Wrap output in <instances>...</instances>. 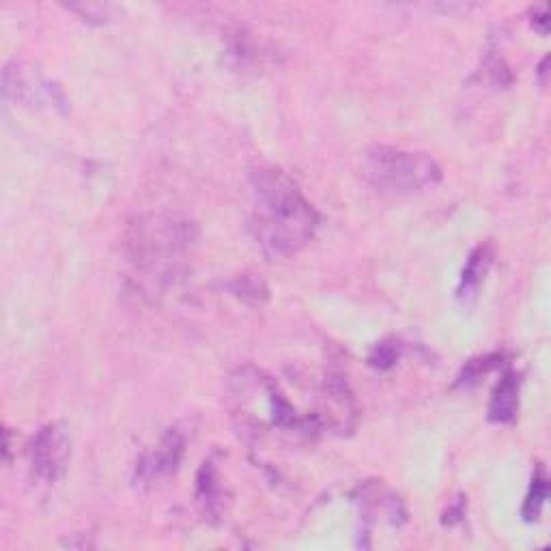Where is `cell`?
<instances>
[{
    "label": "cell",
    "mask_w": 551,
    "mask_h": 551,
    "mask_svg": "<svg viewBox=\"0 0 551 551\" xmlns=\"http://www.w3.org/2000/svg\"><path fill=\"white\" fill-rule=\"evenodd\" d=\"M250 231L267 259L298 254L319 226L317 209L287 173L261 168L250 175Z\"/></svg>",
    "instance_id": "1"
},
{
    "label": "cell",
    "mask_w": 551,
    "mask_h": 551,
    "mask_svg": "<svg viewBox=\"0 0 551 551\" xmlns=\"http://www.w3.org/2000/svg\"><path fill=\"white\" fill-rule=\"evenodd\" d=\"M196 242V226L188 220L138 218L127 233V252L138 270L153 278L171 276Z\"/></svg>",
    "instance_id": "2"
},
{
    "label": "cell",
    "mask_w": 551,
    "mask_h": 551,
    "mask_svg": "<svg viewBox=\"0 0 551 551\" xmlns=\"http://www.w3.org/2000/svg\"><path fill=\"white\" fill-rule=\"evenodd\" d=\"M366 177L381 194L409 196L435 188L442 168L429 153L375 147L366 155Z\"/></svg>",
    "instance_id": "3"
},
{
    "label": "cell",
    "mask_w": 551,
    "mask_h": 551,
    "mask_svg": "<svg viewBox=\"0 0 551 551\" xmlns=\"http://www.w3.org/2000/svg\"><path fill=\"white\" fill-rule=\"evenodd\" d=\"M72 459V435L63 422H50L41 427L31 444L33 474L44 483H56L67 472Z\"/></svg>",
    "instance_id": "4"
},
{
    "label": "cell",
    "mask_w": 551,
    "mask_h": 551,
    "mask_svg": "<svg viewBox=\"0 0 551 551\" xmlns=\"http://www.w3.org/2000/svg\"><path fill=\"white\" fill-rule=\"evenodd\" d=\"M5 97H16L20 102L26 104H41V102H52L56 106L65 104V97L59 87H54L50 80L41 76L37 69L26 67L24 63H11L5 67Z\"/></svg>",
    "instance_id": "5"
},
{
    "label": "cell",
    "mask_w": 551,
    "mask_h": 551,
    "mask_svg": "<svg viewBox=\"0 0 551 551\" xmlns=\"http://www.w3.org/2000/svg\"><path fill=\"white\" fill-rule=\"evenodd\" d=\"M183 446H186L183 435L177 429L168 431L162 437L158 448L151 450L149 455H145L143 461L138 463L136 474H134L136 485H153L155 480L177 472L181 457H183Z\"/></svg>",
    "instance_id": "6"
},
{
    "label": "cell",
    "mask_w": 551,
    "mask_h": 551,
    "mask_svg": "<svg viewBox=\"0 0 551 551\" xmlns=\"http://www.w3.org/2000/svg\"><path fill=\"white\" fill-rule=\"evenodd\" d=\"M519 409V377L513 371H506L498 381L489 403V420L496 425H508L517 418Z\"/></svg>",
    "instance_id": "7"
},
{
    "label": "cell",
    "mask_w": 551,
    "mask_h": 551,
    "mask_svg": "<svg viewBox=\"0 0 551 551\" xmlns=\"http://www.w3.org/2000/svg\"><path fill=\"white\" fill-rule=\"evenodd\" d=\"M489 263H491L489 246H478L470 254V259H468V263H465L461 280H459V289H457L459 302L470 304L476 298L478 289H480V285H483L485 274L489 270Z\"/></svg>",
    "instance_id": "8"
},
{
    "label": "cell",
    "mask_w": 551,
    "mask_h": 551,
    "mask_svg": "<svg viewBox=\"0 0 551 551\" xmlns=\"http://www.w3.org/2000/svg\"><path fill=\"white\" fill-rule=\"evenodd\" d=\"M220 485H218V468L216 463L207 459L203 468L196 478V500L203 506V511L209 517H218V506H220Z\"/></svg>",
    "instance_id": "9"
},
{
    "label": "cell",
    "mask_w": 551,
    "mask_h": 551,
    "mask_svg": "<svg viewBox=\"0 0 551 551\" xmlns=\"http://www.w3.org/2000/svg\"><path fill=\"white\" fill-rule=\"evenodd\" d=\"M547 498H549V478H547V472H545V465L536 463L524 506H521V517H524V521L539 519Z\"/></svg>",
    "instance_id": "10"
},
{
    "label": "cell",
    "mask_w": 551,
    "mask_h": 551,
    "mask_svg": "<svg viewBox=\"0 0 551 551\" xmlns=\"http://www.w3.org/2000/svg\"><path fill=\"white\" fill-rule=\"evenodd\" d=\"M500 364H502V356H500V353H491V356H483V358L470 360L468 364L463 366V371H461V375H459V379H457V384H459V386H465V388H470V386L476 384V381H478L480 377L487 375V373H491L493 369H498Z\"/></svg>",
    "instance_id": "11"
},
{
    "label": "cell",
    "mask_w": 551,
    "mask_h": 551,
    "mask_svg": "<svg viewBox=\"0 0 551 551\" xmlns=\"http://www.w3.org/2000/svg\"><path fill=\"white\" fill-rule=\"evenodd\" d=\"M401 356V345L397 341H384L377 343L369 356V364L375 366L379 371H386L390 366L399 360Z\"/></svg>",
    "instance_id": "12"
},
{
    "label": "cell",
    "mask_w": 551,
    "mask_h": 551,
    "mask_svg": "<svg viewBox=\"0 0 551 551\" xmlns=\"http://www.w3.org/2000/svg\"><path fill=\"white\" fill-rule=\"evenodd\" d=\"M231 289L237 295H242V298H248V295H252L254 300H259V298H265V295H267V291H265V287L261 285V282H257L254 278H248V276L235 280L231 285Z\"/></svg>",
    "instance_id": "13"
}]
</instances>
